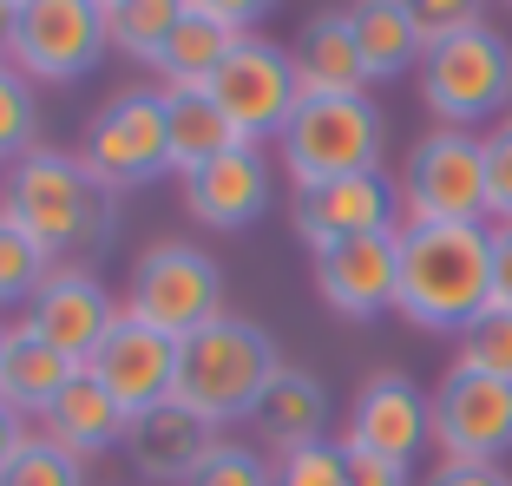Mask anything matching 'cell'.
Segmentation results:
<instances>
[{"instance_id":"24","label":"cell","mask_w":512,"mask_h":486,"mask_svg":"<svg viewBox=\"0 0 512 486\" xmlns=\"http://www.w3.org/2000/svg\"><path fill=\"white\" fill-rule=\"evenodd\" d=\"M348 20H355V46H362L368 79L421 73L427 46H421V27H414L407 0H362V7H348Z\"/></svg>"},{"instance_id":"27","label":"cell","mask_w":512,"mask_h":486,"mask_svg":"<svg viewBox=\"0 0 512 486\" xmlns=\"http://www.w3.org/2000/svg\"><path fill=\"white\" fill-rule=\"evenodd\" d=\"M453 368H473V375L512 381V309L486 303L467 329L453 335Z\"/></svg>"},{"instance_id":"35","label":"cell","mask_w":512,"mask_h":486,"mask_svg":"<svg viewBox=\"0 0 512 486\" xmlns=\"http://www.w3.org/2000/svg\"><path fill=\"white\" fill-rule=\"evenodd\" d=\"M342 460H348V486H414V473L388 454H368V447H348L342 441Z\"/></svg>"},{"instance_id":"23","label":"cell","mask_w":512,"mask_h":486,"mask_svg":"<svg viewBox=\"0 0 512 486\" xmlns=\"http://www.w3.org/2000/svg\"><path fill=\"white\" fill-rule=\"evenodd\" d=\"M256 434H263L276 454L329 441V388H322L309 368H283V375L270 381L263 408H256Z\"/></svg>"},{"instance_id":"31","label":"cell","mask_w":512,"mask_h":486,"mask_svg":"<svg viewBox=\"0 0 512 486\" xmlns=\"http://www.w3.org/2000/svg\"><path fill=\"white\" fill-rule=\"evenodd\" d=\"M191 486H276V467L256 447H237V441H217L211 460L191 473Z\"/></svg>"},{"instance_id":"20","label":"cell","mask_w":512,"mask_h":486,"mask_svg":"<svg viewBox=\"0 0 512 486\" xmlns=\"http://www.w3.org/2000/svg\"><path fill=\"white\" fill-rule=\"evenodd\" d=\"M289 66H296L302 99H322V92H368L375 86L368 66H362V46H355L348 7H322V14L302 20L296 40H289Z\"/></svg>"},{"instance_id":"7","label":"cell","mask_w":512,"mask_h":486,"mask_svg":"<svg viewBox=\"0 0 512 486\" xmlns=\"http://www.w3.org/2000/svg\"><path fill=\"white\" fill-rule=\"evenodd\" d=\"M401 224H486V145L480 132H427L414 138L401 178Z\"/></svg>"},{"instance_id":"34","label":"cell","mask_w":512,"mask_h":486,"mask_svg":"<svg viewBox=\"0 0 512 486\" xmlns=\"http://www.w3.org/2000/svg\"><path fill=\"white\" fill-rule=\"evenodd\" d=\"M407 7H414L421 46H447V40H460V33L486 27V14L473 7V0H407Z\"/></svg>"},{"instance_id":"17","label":"cell","mask_w":512,"mask_h":486,"mask_svg":"<svg viewBox=\"0 0 512 486\" xmlns=\"http://www.w3.org/2000/svg\"><path fill=\"white\" fill-rule=\"evenodd\" d=\"M394 283H401V230L381 237H355L316 250V296L348 322H375L394 309Z\"/></svg>"},{"instance_id":"14","label":"cell","mask_w":512,"mask_h":486,"mask_svg":"<svg viewBox=\"0 0 512 486\" xmlns=\"http://www.w3.org/2000/svg\"><path fill=\"white\" fill-rule=\"evenodd\" d=\"M263 20V7H237V0H184V20L171 33V46L158 53V92H204L224 60L250 40V27Z\"/></svg>"},{"instance_id":"16","label":"cell","mask_w":512,"mask_h":486,"mask_svg":"<svg viewBox=\"0 0 512 486\" xmlns=\"http://www.w3.org/2000/svg\"><path fill=\"white\" fill-rule=\"evenodd\" d=\"M86 375L99 381V388L125 408V421H132V414L171 401V381H178V342L158 335V329H145V322H132V316H119L112 335L92 349Z\"/></svg>"},{"instance_id":"9","label":"cell","mask_w":512,"mask_h":486,"mask_svg":"<svg viewBox=\"0 0 512 486\" xmlns=\"http://www.w3.org/2000/svg\"><path fill=\"white\" fill-rule=\"evenodd\" d=\"M7 60L33 79V86H66L86 79L92 66L106 60V14L99 0H20L14 20V53Z\"/></svg>"},{"instance_id":"39","label":"cell","mask_w":512,"mask_h":486,"mask_svg":"<svg viewBox=\"0 0 512 486\" xmlns=\"http://www.w3.org/2000/svg\"><path fill=\"white\" fill-rule=\"evenodd\" d=\"M14 20H20V0H0V60L14 53Z\"/></svg>"},{"instance_id":"3","label":"cell","mask_w":512,"mask_h":486,"mask_svg":"<svg viewBox=\"0 0 512 486\" xmlns=\"http://www.w3.org/2000/svg\"><path fill=\"white\" fill-rule=\"evenodd\" d=\"M0 217L14 230H27L46 257L60 263L73 250H99L112 230V191L86 171L79 152L40 145L27 152L7 178H0Z\"/></svg>"},{"instance_id":"41","label":"cell","mask_w":512,"mask_h":486,"mask_svg":"<svg viewBox=\"0 0 512 486\" xmlns=\"http://www.w3.org/2000/svg\"><path fill=\"white\" fill-rule=\"evenodd\" d=\"M499 125H512V112H506V119H499Z\"/></svg>"},{"instance_id":"26","label":"cell","mask_w":512,"mask_h":486,"mask_svg":"<svg viewBox=\"0 0 512 486\" xmlns=\"http://www.w3.org/2000/svg\"><path fill=\"white\" fill-rule=\"evenodd\" d=\"M99 14H106V46H119L138 66H158L184 20V0H99Z\"/></svg>"},{"instance_id":"15","label":"cell","mask_w":512,"mask_h":486,"mask_svg":"<svg viewBox=\"0 0 512 486\" xmlns=\"http://www.w3.org/2000/svg\"><path fill=\"white\" fill-rule=\"evenodd\" d=\"M342 441L414 467V454L434 447V401H427L401 368H381V375H368L362 388H355V408H348Z\"/></svg>"},{"instance_id":"33","label":"cell","mask_w":512,"mask_h":486,"mask_svg":"<svg viewBox=\"0 0 512 486\" xmlns=\"http://www.w3.org/2000/svg\"><path fill=\"white\" fill-rule=\"evenodd\" d=\"M486 145V224H512V125L480 132Z\"/></svg>"},{"instance_id":"29","label":"cell","mask_w":512,"mask_h":486,"mask_svg":"<svg viewBox=\"0 0 512 486\" xmlns=\"http://www.w3.org/2000/svg\"><path fill=\"white\" fill-rule=\"evenodd\" d=\"M46 270H53V257H46L27 230H14L7 217H0V309H14V303L27 309L33 289L46 283Z\"/></svg>"},{"instance_id":"5","label":"cell","mask_w":512,"mask_h":486,"mask_svg":"<svg viewBox=\"0 0 512 486\" xmlns=\"http://www.w3.org/2000/svg\"><path fill=\"white\" fill-rule=\"evenodd\" d=\"M421 106L434 112L447 132H493L512 112V40L486 20V27L460 33L447 46H427L421 60Z\"/></svg>"},{"instance_id":"12","label":"cell","mask_w":512,"mask_h":486,"mask_svg":"<svg viewBox=\"0 0 512 486\" xmlns=\"http://www.w3.org/2000/svg\"><path fill=\"white\" fill-rule=\"evenodd\" d=\"M119 316H125V303H112V289L99 283L92 270H79V263H53L46 283L33 289V303L20 309V322L40 335L46 349L73 355L79 368L92 362V349L112 335V322H119Z\"/></svg>"},{"instance_id":"13","label":"cell","mask_w":512,"mask_h":486,"mask_svg":"<svg viewBox=\"0 0 512 486\" xmlns=\"http://www.w3.org/2000/svg\"><path fill=\"white\" fill-rule=\"evenodd\" d=\"M289 230H296L309 250H335V243H355V237H381V230H401V191H394L388 171H362V178L316 184V191H296V198H289Z\"/></svg>"},{"instance_id":"36","label":"cell","mask_w":512,"mask_h":486,"mask_svg":"<svg viewBox=\"0 0 512 486\" xmlns=\"http://www.w3.org/2000/svg\"><path fill=\"white\" fill-rule=\"evenodd\" d=\"M421 486H512L506 460H440Z\"/></svg>"},{"instance_id":"11","label":"cell","mask_w":512,"mask_h":486,"mask_svg":"<svg viewBox=\"0 0 512 486\" xmlns=\"http://www.w3.org/2000/svg\"><path fill=\"white\" fill-rule=\"evenodd\" d=\"M434 447L440 460H506L512 454V381L453 368L434 381Z\"/></svg>"},{"instance_id":"8","label":"cell","mask_w":512,"mask_h":486,"mask_svg":"<svg viewBox=\"0 0 512 486\" xmlns=\"http://www.w3.org/2000/svg\"><path fill=\"white\" fill-rule=\"evenodd\" d=\"M86 171L106 184L112 198L119 191H138V184L165 178L171 171V145H165V99L151 86H132V92H112L106 106L92 112L86 125V145H79Z\"/></svg>"},{"instance_id":"30","label":"cell","mask_w":512,"mask_h":486,"mask_svg":"<svg viewBox=\"0 0 512 486\" xmlns=\"http://www.w3.org/2000/svg\"><path fill=\"white\" fill-rule=\"evenodd\" d=\"M0 486H86V460L60 454V447H46L40 434H33V441L20 447V460L0 473Z\"/></svg>"},{"instance_id":"37","label":"cell","mask_w":512,"mask_h":486,"mask_svg":"<svg viewBox=\"0 0 512 486\" xmlns=\"http://www.w3.org/2000/svg\"><path fill=\"white\" fill-rule=\"evenodd\" d=\"M493 303L512 309V224H493Z\"/></svg>"},{"instance_id":"10","label":"cell","mask_w":512,"mask_h":486,"mask_svg":"<svg viewBox=\"0 0 512 486\" xmlns=\"http://www.w3.org/2000/svg\"><path fill=\"white\" fill-rule=\"evenodd\" d=\"M204 92L224 106L230 132H237L243 145H256V138H283L289 112L302 106V86H296V66H289V46L263 40V33H250V40L230 53L224 73H217Z\"/></svg>"},{"instance_id":"32","label":"cell","mask_w":512,"mask_h":486,"mask_svg":"<svg viewBox=\"0 0 512 486\" xmlns=\"http://www.w3.org/2000/svg\"><path fill=\"white\" fill-rule=\"evenodd\" d=\"M276 486H348L342 441H316L296 454H276Z\"/></svg>"},{"instance_id":"19","label":"cell","mask_w":512,"mask_h":486,"mask_svg":"<svg viewBox=\"0 0 512 486\" xmlns=\"http://www.w3.org/2000/svg\"><path fill=\"white\" fill-rule=\"evenodd\" d=\"M178 191H184L191 224H204V230H243V224H256V217L270 211V165H263L256 145H230V152L211 158L204 171L178 178Z\"/></svg>"},{"instance_id":"18","label":"cell","mask_w":512,"mask_h":486,"mask_svg":"<svg viewBox=\"0 0 512 486\" xmlns=\"http://www.w3.org/2000/svg\"><path fill=\"white\" fill-rule=\"evenodd\" d=\"M224 441L211 421H197L178 401H158V408L132 414L125 421V460H132L138 480L151 486H191V473L211 460V447Z\"/></svg>"},{"instance_id":"1","label":"cell","mask_w":512,"mask_h":486,"mask_svg":"<svg viewBox=\"0 0 512 486\" xmlns=\"http://www.w3.org/2000/svg\"><path fill=\"white\" fill-rule=\"evenodd\" d=\"M493 303V224H401L394 316L421 335H460Z\"/></svg>"},{"instance_id":"38","label":"cell","mask_w":512,"mask_h":486,"mask_svg":"<svg viewBox=\"0 0 512 486\" xmlns=\"http://www.w3.org/2000/svg\"><path fill=\"white\" fill-rule=\"evenodd\" d=\"M27 441H33V427L20 421V414L7 408V401H0V473H7V467L20 460V447H27Z\"/></svg>"},{"instance_id":"40","label":"cell","mask_w":512,"mask_h":486,"mask_svg":"<svg viewBox=\"0 0 512 486\" xmlns=\"http://www.w3.org/2000/svg\"><path fill=\"white\" fill-rule=\"evenodd\" d=\"M7 342H14V322H0V375H7Z\"/></svg>"},{"instance_id":"25","label":"cell","mask_w":512,"mask_h":486,"mask_svg":"<svg viewBox=\"0 0 512 486\" xmlns=\"http://www.w3.org/2000/svg\"><path fill=\"white\" fill-rule=\"evenodd\" d=\"M158 99H165V145H171V171H178V178H191V171H204L211 158H224L230 145H243L211 92H158Z\"/></svg>"},{"instance_id":"21","label":"cell","mask_w":512,"mask_h":486,"mask_svg":"<svg viewBox=\"0 0 512 486\" xmlns=\"http://www.w3.org/2000/svg\"><path fill=\"white\" fill-rule=\"evenodd\" d=\"M79 375H86V368H79L73 355L46 349L27 322H14V342H7V375H0V401H7L20 421H46V414H53V401H60Z\"/></svg>"},{"instance_id":"22","label":"cell","mask_w":512,"mask_h":486,"mask_svg":"<svg viewBox=\"0 0 512 486\" xmlns=\"http://www.w3.org/2000/svg\"><path fill=\"white\" fill-rule=\"evenodd\" d=\"M33 434H40L46 447L73 454V460H92V454H106L112 441H125V408H119V401H112L92 375H79L73 388L53 401V414H46Z\"/></svg>"},{"instance_id":"2","label":"cell","mask_w":512,"mask_h":486,"mask_svg":"<svg viewBox=\"0 0 512 486\" xmlns=\"http://www.w3.org/2000/svg\"><path fill=\"white\" fill-rule=\"evenodd\" d=\"M283 349L276 335L250 316H217L197 335L178 342V381H171V401L191 408L197 421H211L224 434L230 421H256L270 381L283 375Z\"/></svg>"},{"instance_id":"28","label":"cell","mask_w":512,"mask_h":486,"mask_svg":"<svg viewBox=\"0 0 512 486\" xmlns=\"http://www.w3.org/2000/svg\"><path fill=\"white\" fill-rule=\"evenodd\" d=\"M40 99H33V79L14 60H0V165L14 171L27 152H40Z\"/></svg>"},{"instance_id":"4","label":"cell","mask_w":512,"mask_h":486,"mask_svg":"<svg viewBox=\"0 0 512 486\" xmlns=\"http://www.w3.org/2000/svg\"><path fill=\"white\" fill-rule=\"evenodd\" d=\"M388 152V119L368 92H322V99H302L289 112L283 138H276V158H283L289 184L296 191H316L335 178H362L381 171Z\"/></svg>"},{"instance_id":"6","label":"cell","mask_w":512,"mask_h":486,"mask_svg":"<svg viewBox=\"0 0 512 486\" xmlns=\"http://www.w3.org/2000/svg\"><path fill=\"white\" fill-rule=\"evenodd\" d=\"M125 316L171 335V342H184L204 322L230 316L224 309V270L197 243H151L145 257L132 263V276H125Z\"/></svg>"}]
</instances>
